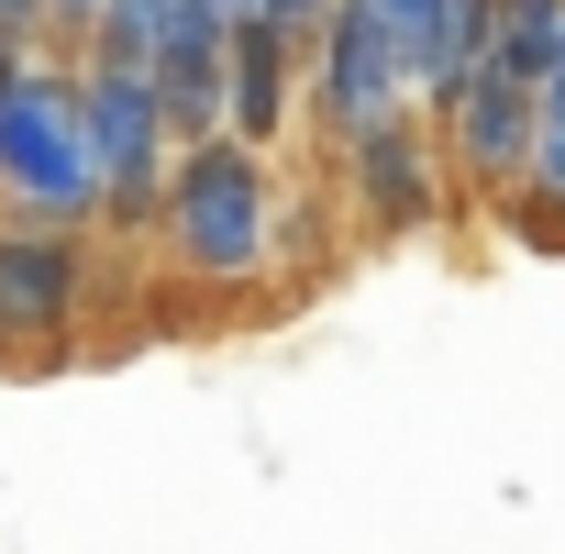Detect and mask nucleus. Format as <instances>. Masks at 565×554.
Instances as JSON below:
<instances>
[{"label":"nucleus","mask_w":565,"mask_h":554,"mask_svg":"<svg viewBox=\"0 0 565 554\" xmlns=\"http://www.w3.org/2000/svg\"><path fill=\"white\" fill-rule=\"evenodd\" d=\"M145 244L167 255V277H189V289H266L277 277V167H266V145L189 134L167 156V178H156Z\"/></svg>","instance_id":"obj_1"},{"label":"nucleus","mask_w":565,"mask_h":554,"mask_svg":"<svg viewBox=\"0 0 565 554\" xmlns=\"http://www.w3.org/2000/svg\"><path fill=\"white\" fill-rule=\"evenodd\" d=\"M0 222L100 233V178H89V134H78L67 45H0Z\"/></svg>","instance_id":"obj_2"},{"label":"nucleus","mask_w":565,"mask_h":554,"mask_svg":"<svg viewBox=\"0 0 565 554\" xmlns=\"http://www.w3.org/2000/svg\"><path fill=\"white\" fill-rule=\"evenodd\" d=\"M100 311V233L67 222H0V366L34 377L67 366Z\"/></svg>","instance_id":"obj_3"},{"label":"nucleus","mask_w":565,"mask_h":554,"mask_svg":"<svg viewBox=\"0 0 565 554\" xmlns=\"http://www.w3.org/2000/svg\"><path fill=\"white\" fill-rule=\"evenodd\" d=\"M67 67H78V134H89V178H100V244H145L156 178H167V156H178L167 100H156V78L122 67V56H67Z\"/></svg>","instance_id":"obj_4"},{"label":"nucleus","mask_w":565,"mask_h":554,"mask_svg":"<svg viewBox=\"0 0 565 554\" xmlns=\"http://www.w3.org/2000/svg\"><path fill=\"white\" fill-rule=\"evenodd\" d=\"M433 111V145H444V178L466 189V200H510L521 189V167H532V67H510L499 45L444 89V100H422Z\"/></svg>","instance_id":"obj_5"},{"label":"nucleus","mask_w":565,"mask_h":554,"mask_svg":"<svg viewBox=\"0 0 565 554\" xmlns=\"http://www.w3.org/2000/svg\"><path fill=\"white\" fill-rule=\"evenodd\" d=\"M300 111L322 122V145L411 111V56H399V34L366 12V0H333V12L311 23V45H300Z\"/></svg>","instance_id":"obj_6"},{"label":"nucleus","mask_w":565,"mask_h":554,"mask_svg":"<svg viewBox=\"0 0 565 554\" xmlns=\"http://www.w3.org/2000/svg\"><path fill=\"white\" fill-rule=\"evenodd\" d=\"M333 167H344V200H355V222H366L377 244L444 222V145H433V111H422V100L388 111V122H366V134H344Z\"/></svg>","instance_id":"obj_7"},{"label":"nucleus","mask_w":565,"mask_h":554,"mask_svg":"<svg viewBox=\"0 0 565 554\" xmlns=\"http://www.w3.org/2000/svg\"><path fill=\"white\" fill-rule=\"evenodd\" d=\"M289 122H300V34L233 23L222 34V134L233 145H277Z\"/></svg>","instance_id":"obj_8"},{"label":"nucleus","mask_w":565,"mask_h":554,"mask_svg":"<svg viewBox=\"0 0 565 554\" xmlns=\"http://www.w3.org/2000/svg\"><path fill=\"white\" fill-rule=\"evenodd\" d=\"M499 211H510L521 244H565V23H554V45L532 67V167H521V189Z\"/></svg>","instance_id":"obj_9"},{"label":"nucleus","mask_w":565,"mask_h":554,"mask_svg":"<svg viewBox=\"0 0 565 554\" xmlns=\"http://www.w3.org/2000/svg\"><path fill=\"white\" fill-rule=\"evenodd\" d=\"M211 12H222V34H233V23H266V34H300V45H311V23L333 12V0H211Z\"/></svg>","instance_id":"obj_10"},{"label":"nucleus","mask_w":565,"mask_h":554,"mask_svg":"<svg viewBox=\"0 0 565 554\" xmlns=\"http://www.w3.org/2000/svg\"><path fill=\"white\" fill-rule=\"evenodd\" d=\"M89 23H100V0H45V45H67V56H78V45H89Z\"/></svg>","instance_id":"obj_11"},{"label":"nucleus","mask_w":565,"mask_h":554,"mask_svg":"<svg viewBox=\"0 0 565 554\" xmlns=\"http://www.w3.org/2000/svg\"><path fill=\"white\" fill-rule=\"evenodd\" d=\"M0 45H45V0H0Z\"/></svg>","instance_id":"obj_12"}]
</instances>
